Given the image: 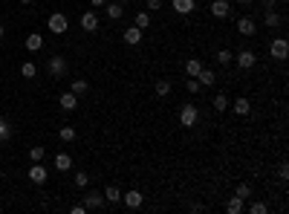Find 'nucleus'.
I'll list each match as a JSON object with an SVG mask.
<instances>
[{"label": "nucleus", "mask_w": 289, "mask_h": 214, "mask_svg": "<svg viewBox=\"0 0 289 214\" xmlns=\"http://www.w3.org/2000/svg\"><path fill=\"white\" fill-rule=\"evenodd\" d=\"M200 70H202V61H200V58L185 61V72H188V78H197V75H200Z\"/></svg>", "instance_id": "25"}, {"label": "nucleus", "mask_w": 289, "mask_h": 214, "mask_svg": "<svg viewBox=\"0 0 289 214\" xmlns=\"http://www.w3.org/2000/svg\"><path fill=\"white\" fill-rule=\"evenodd\" d=\"M44 153H46V148H32L29 156H32V162H44Z\"/></svg>", "instance_id": "35"}, {"label": "nucleus", "mask_w": 289, "mask_h": 214, "mask_svg": "<svg viewBox=\"0 0 289 214\" xmlns=\"http://www.w3.org/2000/svg\"><path fill=\"white\" fill-rule=\"evenodd\" d=\"M58 139H61V142H72V139H75V127L64 124V127L58 130Z\"/></svg>", "instance_id": "29"}, {"label": "nucleus", "mask_w": 289, "mask_h": 214, "mask_svg": "<svg viewBox=\"0 0 289 214\" xmlns=\"http://www.w3.org/2000/svg\"><path fill=\"white\" fill-rule=\"evenodd\" d=\"M148 9H151V12H156V9H162V0H148Z\"/></svg>", "instance_id": "38"}, {"label": "nucleus", "mask_w": 289, "mask_h": 214, "mask_svg": "<svg viewBox=\"0 0 289 214\" xmlns=\"http://www.w3.org/2000/svg\"><path fill=\"white\" fill-rule=\"evenodd\" d=\"M133 26H139V29H148V26H151V12H139Z\"/></svg>", "instance_id": "28"}, {"label": "nucleus", "mask_w": 289, "mask_h": 214, "mask_svg": "<svg viewBox=\"0 0 289 214\" xmlns=\"http://www.w3.org/2000/svg\"><path fill=\"white\" fill-rule=\"evenodd\" d=\"M6 142H12V124L9 119H0V145H6Z\"/></svg>", "instance_id": "23"}, {"label": "nucleus", "mask_w": 289, "mask_h": 214, "mask_svg": "<svg viewBox=\"0 0 289 214\" xmlns=\"http://www.w3.org/2000/svg\"><path fill=\"white\" fill-rule=\"evenodd\" d=\"M46 26H49V32H55V35H64V32L69 29V21H67V15H61V12H55V15H49V21H46Z\"/></svg>", "instance_id": "6"}, {"label": "nucleus", "mask_w": 289, "mask_h": 214, "mask_svg": "<svg viewBox=\"0 0 289 214\" xmlns=\"http://www.w3.org/2000/svg\"><path fill=\"white\" fill-rule=\"evenodd\" d=\"M119 3H122V6H128V3H133V0H119Z\"/></svg>", "instance_id": "43"}, {"label": "nucleus", "mask_w": 289, "mask_h": 214, "mask_svg": "<svg viewBox=\"0 0 289 214\" xmlns=\"http://www.w3.org/2000/svg\"><path fill=\"white\" fill-rule=\"evenodd\" d=\"M61 107H64V110H75V107H78V95L72 90L64 93V95H61Z\"/></svg>", "instance_id": "22"}, {"label": "nucleus", "mask_w": 289, "mask_h": 214, "mask_svg": "<svg viewBox=\"0 0 289 214\" xmlns=\"http://www.w3.org/2000/svg\"><path fill=\"white\" fill-rule=\"evenodd\" d=\"M208 12H211L214 18H228V15H231V3H228V0H214V3L208 6Z\"/></svg>", "instance_id": "10"}, {"label": "nucleus", "mask_w": 289, "mask_h": 214, "mask_svg": "<svg viewBox=\"0 0 289 214\" xmlns=\"http://www.w3.org/2000/svg\"><path fill=\"white\" fill-rule=\"evenodd\" d=\"M197 119H200L197 104H194V101H185V104L179 107V124H182V127H194V124H197Z\"/></svg>", "instance_id": "2"}, {"label": "nucleus", "mask_w": 289, "mask_h": 214, "mask_svg": "<svg viewBox=\"0 0 289 214\" xmlns=\"http://www.w3.org/2000/svg\"><path fill=\"white\" fill-rule=\"evenodd\" d=\"M211 107H214L217 113H225V110H228V98H225V93H217V95H214Z\"/></svg>", "instance_id": "26"}, {"label": "nucleus", "mask_w": 289, "mask_h": 214, "mask_svg": "<svg viewBox=\"0 0 289 214\" xmlns=\"http://www.w3.org/2000/svg\"><path fill=\"white\" fill-rule=\"evenodd\" d=\"M26 49H29V52H41V49H44V35H41V32H29V35H26Z\"/></svg>", "instance_id": "17"}, {"label": "nucleus", "mask_w": 289, "mask_h": 214, "mask_svg": "<svg viewBox=\"0 0 289 214\" xmlns=\"http://www.w3.org/2000/svg\"><path fill=\"white\" fill-rule=\"evenodd\" d=\"M269 55H272L275 61H284V58L289 55L287 38H272V41H269Z\"/></svg>", "instance_id": "5"}, {"label": "nucleus", "mask_w": 289, "mask_h": 214, "mask_svg": "<svg viewBox=\"0 0 289 214\" xmlns=\"http://www.w3.org/2000/svg\"><path fill=\"white\" fill-rule=\"evenodd\" d=\"M104 206H107V200H104L101 191H87L84 194V209L87 212H104Z\"/></svg>", "instance_id": "4"}, {"label": "nucleus", "mask_w": 289, "mask_h": 214, "mask_svg": "<svg viewBox=\"0 0 289 214\" xmlns=\"http://www.w3.org/2000/svg\"><path fill=\"white\" fill-rule=\"evenodd\" d=\"M263 9H275V0H263Z\"/></svg>", "instance_id": "41"}, {"label": "nucleus", "mask_w": 289, "mask_h": 214, "mask_svg": "<svg viewBox=\"0 0 289 214\" xmlns=\"http://www.w3.org/2000/svg\"><path fill=\"white\" fill-rule=\"evenodd\" d=\"M69 168H72V156L61 151L58 156H55V171H69Z\"/></svg>", "instance_id": "21"}, {"label": "nucleus", "mask_w": 289, "mask_h": 214, "mask_svg": "<svg viewBox=\"0 0 289 214\" xmlns=\"http://www.w3.org/2000/svg\"><path fill=\"white\" fill-rule=\"evenodd\" d=\"M237 32H240L243 38H252V35L257 32V24L252 21V18H240V21H237Z\"/></svg>", "instance_id": "15"}, {"label": "nucleus", "mask_w": 289, "mask_h": 214, "mask_svg": "<svg viewBox=\"0 0 289 214\" xmlns=\"http://www.w3.org/2000/svg\"><path fill=\"white\" fill-rule=\"evenodd\" d=\"M75 185H78V188H90V177H87V171H78V174H75Z\"/></svg>", "instance_id": "33"}, {"label": "nucleus", "mask_w": 289, "mask_h": 214, "mask_svg": "<svg viewBox=\"0 0 289 214\" xmlns=\"http://www.w3.org/2000/svg\"><path fill=\"white\" fill-rule=\"evenodd\" d=\"M101 194H104V200H107L110 206H116V203H122V188H116V185H107V188H104Z\"/></svg>", "instance_id": "20"}, {"label": "nucleus", "mask_w": 289, "mask_h": 214, "mask_svg": "<svg viewBox=\"0 0 289 214\" xmlns=\"http://www.w3.org/2000/svg\"><path fill=\"white\" fill-rule=\"evenodd\" d=\"M90 3H93V6H104V3H107V0H90Z\"/></svg>", "instance_id": "42"}, {"label": "nucleus", "mask_w": 289, "mask_h": 214, "mask_svg": "<svg viewBox=\"0 0 289 214\" xmlns=\"http://www.w3.org/2000/svg\"><path fill=\"white\" fill-rule=\"evenodd\" d=\"M234 194H237L240 200H252V185H249V183H240V185H237V191H234Z\"/></svg>", "instance_id": "30"}, {"label": "nucleus", "mask_w": 289, "mask_h": 214, "mask_svg": "<svg viewBox=\"0 0 289 214\" xmlns=\"http://www.w3.org/2000/svg\"><path fill=\"white\" fill-rule=\"evenodd\" d=\"M185 90L188 93H200V81H197V78H188V81H185Z\"/></svg>", "instance_id": "36"}, {"label": "nucleus", "mask_w": 289, "mask_h": 214, "mask_svg": "<svg viewBox=\"0 0 289 214\" xmlns=\"http://www.w3.org/2000/svg\"><path fill=\"white\" fill-rule=\"evenodd\" d=\"M104 9H107V18H110V21H119V18L125 15V6H122L119 0H113V3H104Z\"/></svg>", "instance_id": "19"}, {"label": "nucleus", "mask_w": 289, "mask_h": 214, "mask_svg": "<svg viewBox=\"0 0 289 214\" xmlns=\"http://www.w3.org/2000/svg\"><path fill=\"white\" fill-rule=\"evenodd\" d=\"M81 29L84 32H96L98 29V15L93 12V9H87V12L81 15Z\"/></svg>", "instance_id": "12"}, {"label": "nucleus", "mask_w": 289, "mask_h": 214, "mask_svg": "<svg viewBox=\"0 0 289 214\" xmlns=\"http://www.w3.org/2000/svg\"><path fill=\"white\" fill-rule=\"evenodd\" d=\"M0 41H3V24H0Z\"/></svg>", "instance_id": "44"}, {"label": "nucleus", "mask_w": 289, "mask_h": 214, "mask_svg": "<svg viewBox=\"0 0 289 214\" xmlns=\"http://www.w3.org/2000/svg\"><path fill=\"white\" fill-rule=\"evenodd\" d=\"M122 38H125V44L136 47V44H142V38H145V29H139V26H128V29L122 32Z\"/></svg>", "instance_id": "11"}, {"label": "nucleus", "mask_w": 289, "mask_h": 214, "mask_svg": "<svg viewBox=\"0 0 289 214\" xmlns=\"http://www.w3.org/2000/svg\"><path fill=\"white\" fill-rule=\"evenodd\" d=\"M234 64H237L240 70H252L257 64V55L252 49H240V52H234Z\"/></svg>", "instance_id": "7"}, {"label": "nucleus", "mask_w": 289, "mask_h": 214, "mask_svg": "<svg viewBox=\"0 0 289 214\" xmlns=\"http://www.w3.org/2000/svg\"><path fill=\"white\" fill-rule=\"evenodd\" d=\"M252 3H255V0H237V6H243V9H249Z\"/></svg>", "instance_id": "40"}, {"label": "nucleus", "mask_w": 289, "mask_h": 214, "mask_svg": "<svg viewBox=\"0 0 289 214\" xmlns=\"http://www.w3.org/2000/svg\"><path fill=\"white\" fill-rule=\"evenodd\" d=\"M69 212H72V214H87V209H84V203H81V206H72Z\"/></svg>", "instance_id": "39"}, {"label": "nucleus", "mask_w": 289, "mask_h": 214, "mask_svg": "<svg viewBox=\"0 0 289 214\" xmlns=\"http://www.w3.org/2000/svg\"><path fill=\"white\" fill-rule=\"evenodd\" d=\"M46 177H49V171L44 168V162H35L32 168H29V180H32L35 185H44L46 183Z\"/></svg>", "instance_id": "8"}, {"label": "nucleus", "mask_w": 289, "mask_h": 214, "mask_svg": "<svg viewBox=\"0 0 289 214\" xmlns=\"http://www.w3.org/2000/svg\"><path fill=\"white\" fill-rule=\"evenodd\" d=\"M0 64H3V61H0Z\"/></svg>", "instance_id": "46"}, {"label": "nucleus", "mask_w": 289, "mask_h": 214, "mask_svg": "<svg viewBox=\"0 0 289 214\" xmlns=\"http://www.w3.org/2000/svg\"><path fill=\"white\" fill-rule=\"evenodd\" d=\"M142 203H145V194H142V191H136V188L122 191V206H125V209L136 212V209H142Z\"/></svg>", "instance_id": "3"}, {"label": "nucleus", "mask_w": 289, "mask_h": 214, "mask_svg": "<svg viewBox=\"0 0 289 214\" xmlns=\"http://www.w3.org/2000/svg\"><path fill=\"white\" fill-rule=\"evenodd\" d=\"M266 212H269L266 203H249V214H266Z\"/></svg>", "instance_id": "34"}, {"label": "nucleus", "mask_w": 289, "mask_h": 214, "mask_svg": "<svg viewBox=\"0 0 289 214\" xmlns=\"http://www.w3.org/2000/svg\"><path fill=\"white\" fill-rule=\"evenodd\" d=\"M278 177H281V180H289V165H287V162H281V165H278Z\"/></svg>", "instance_id": "37"}, {"label": "nucleus", "mask_w": 289, "mask_h": 214, "mask_svg": "<svg viewBox=\"0 0 289 214\" xmlns=\"http://www.w3.org/2000/svg\"><path fill=\"white\" fill-rule=\"evenodd\" d=\"M21 75H23V78H35V75H38V67H35L32 61H26L21 67Z\"/></svg>", "instance_id": "32"}, {"label": "nucleus", "mask_w": 289, "mask_h": 214, "mask_svg": "<svg viewBox=\"0 0 289 214\" xmlns=\"http://www.w3.org/2000/svg\"><path fill=\"white\" fill-rule=\"evenodd\" d=\"M21 3H32V0H21Z\"/></svg>", "instance_id": "45"}, {"label": "nucleus", "mask_w": 289, "mask_h": 214, "mask_svg": "<svg viewBox=\"0 0 289 214\" xmlns=\"http://www.w3.org/2000/svg\"><path fill=\"white\" fill-rule=\"evenodd\" d=\"M171 6H174L177 15H191L197 3H194V0H171Z\"/></svg>", "instance_id": "18"}, {"label": "nucleus", "mask_w": 289, "mask_h": 214, "mask_svg": "<svg viewBox=\"0 0 289 214\" xmlns=\"http://www.w3.org/2000/svg\"><path fill=\"white\" fill-rule=\"evenodd\" d=\"M87 90H90L87 78H75V81H72V93H75V95H81V93H87Z\"/></svg>", "instance_id": "31"}, {"label": "nucleus", "mask_w": 289, "mask_h": 214, "mask_svg": "<svg viewBox=\"0 0 289 214\" xmlns=\"http://www.w3.org/2000/svg\"><path fill=\"white\" fill-rule=\"evenodd\" d=\"M67 70H69V64H67L64 55H49V61H46V72H49L52 78H64Z\"/></svg>", "instance_id": "1"}, {"label": "nucleus", "mask_w": 289, "mask_h": 214, "mask_svg": "<svg viewBox=\"0 0 289 214\" xmlns=\"http://www.w3.org/2000/svg\"><path fill=\"white\" fill-rule=\"evenodd\" d=\"M225 212H228V214H243V212H246V200H240L237 194H234V197H228V200H225Z\"/></svg>", "instance_id": "16"}, {"label": "nucleus", "mask_w": 289, "mask_h": 214, "mask_svg": "<svg viewBox=\"0 0 289 214\" xmlns=\"http://www.w3.org/2000/svg\"><path fill=\"white\" fill-rule=\"evenodd\" d=\"M263 24H266L269 29H281V26H284V18H281L275 9H263Z\"/></svg>", "instance_id": "9"}, {"label": "nucleus", "mask_w": 289, "mask_h": 214, "mask_svg": "<svg viewBox=\"0 0 289 214\" xmlns=\"http://www.w3.org/2000/svg\"><path fill=\"white\" fill-rule=\"evenodd\" d=\"M197 81H200V87H214V84H217V72L208 70V67H202L200 75H197Z\"/></svg>", "instance_id": "13"}, {"label": "nucleus", "mask_w": 289, "mask_h": 214, "mask_svg": "<svg viewBox=\"0 0 289 214\" xmlns=\"http://www.w3.org/2000/svg\"><path fill=\"white\" fill-rule=\"evenodd\" d=\"M214 58H217L220 67H228V64H234V52H231V49H217V55H214Z\"/></svg>", "instance_id": "24"}, {"label": "nucleus", "mask_w": 289, "mask_h": 214, "mask_svg": "<svg viewBox=\"0 0 289 214\" xmlns=\"http://www.w3.org/2000/svg\"><path fill=\"white\" fill-rule=\"evenodd\" d=\"M168 93H171V81H168V78H156V95L165 98Z\"/></svg>", "instance_id": "27"}, {"label": "nucleus", "mask_w": 289, "mask_h": 214, "mask_svg": "<svg viewBox=\"0 0 289 214\" xmlns=\"http://www.w3.org/2000/svg\"><path fill=\"white\" fill-rule=\"evenodd\" d=\"M228 104H231V110H234L237 116H249V113H252V101H249V98H243V95H240V98H234V101H228Z\"/></svg>", "instance_id": "14"}]
</instances>
